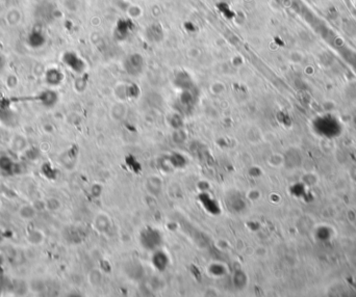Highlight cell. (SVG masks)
<instances>
[{
    "instance_id": "obj_1",
    "label": "cell",
    "mask_w": 356,
    "mask_h": 297,
    "mask_svg": "<svg viewBox=\"0 0 356 297\" xmlns=\"http://www.w3.org/2000/svg\"><path fill=\"white\" fill-rule=\"evenodd\" d=\"M5 19H6V22H7V24L9 26L16 27V26L21 24L23 16H22L21 10L18 8H14L13 6V8H10L7 10Z\"/></svg>"
}]
</instances>
